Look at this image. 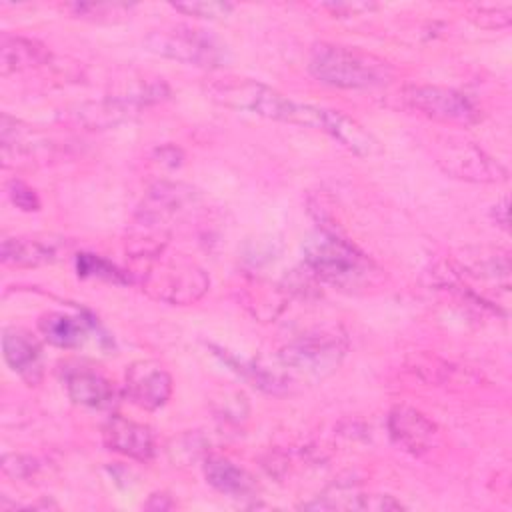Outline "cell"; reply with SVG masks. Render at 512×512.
<instances>
[{
    "mask_svg": "<svg viewBox=\"0 0 512 512\" xmlns=\"http://www.w3.org/2000/svg\"><path fill=\"white\" fill-rule=\"evenodd\" d=\"M344 342L338 336H304L286 344L278 358L282 366L312 378L334 372L344 358Z\"/></svg>",
    "mask_w": 512,
    "mask_h": 512,
    "instance_id": "obj_6",
    "label": "cell"
},
{
    "mask_svg": "<svg viewBox=\"0 0 512 512\" xmlns=\"http://www.w3.org/2000/svg\"><path fill=\"white\" fill-rule=\"evenodd\" d=\"M126 394L136 406L156 410L172 396V376L152 360H138L126 370Z\"/></svg>",
    "mask_w": 512,
    "mask_h": 512,
    "instance_id": "obj_9",
    "label": "cell"
},
{
    "mask_svg": "<svg viewBox=\"0 0 512 512\" xmlns=\"http://www.w3.org/2000/svg\"><path fill=\"white\" fill-rule=\"evenodd\" d=\"M172 8L186 16L208 18V20L226 18L234 10V6L228 2H180V4H172Z\"/></svg>",
    "mask_w": 512,
    "mask_h": 512,
    "instance_id": "obj_25",
    "label": "cell"
},
{
    "mask_svg": "<svg viewBox=\"0 0 512 512\" xmlns=\"http://www.w3.org/2000/svg\"><path fill=\"white\" fill-rule=\"evenodd\" d=\"M400 100L410 110L444 124H472L478 120V108L470 98L452 88L410 84L402 88Z\"/></svg>",
    "mask_w": 512,
    "mask_h": 512,
    "instance_id": "obj_5",
    "label": "cell"
},
{
    "mask_svg": "<svg viewBox=\"0 0 512 512\" xmlns=\"http://www.w3.org/2000/svg\"><path fill=\"white\" fill-rule=\"evenodd\" d=\"M38 328L50 344L60 348H76L88 340L92 324L82 316L52 312L40 318Z\"/></svg>",
    "mask_w": 512,
    "mask_h": 512,
    "instance_id": "obj_18",
    "label": "cell"
},
{
    "mask_svg": "<svg viewBox=\"0 0 512 512\" xmlns=\"http://www.w3.org/2000/svg\"><path fill=\"white\" fill-rule=\"evenodd\" d=\"M208 94L212 100L226 108L256 114L268 120L296 124L300 110V102H294L278 90L248 78L214 80L208 86Z\"/></svg>",
    "mask_w": 512,
    "mask_h": 512,
    "instance_id": "obj_4",
    "label": "cell"
},
{
    "mask_svg": "<svg viewBox=\"0 0 512 512\" xmlns=\"http://www.w3.org/2000/svg\"><path fill=\"white\" fill-rule=\"evenodd\" d=\"M70 252L66 238L48 236H14L2 242V262L18 268L54 264Z\"/></svg>",
    "mask_w": 512,
    "mask_h": 512,
    "instance_id": "obj_10",
    "label": "cell"
},
{
    "mask_svg": "<svg viewBox=\"0 0 512 512\" xmlns=\"http://www.w3.org/2000/svg\"><path fill=\"white\" fill-rule=\"evenodd\" d=\"M8 196L24 212H36L40 208V200H38L36 192L22 180H10Z\"/></svg>",
    "mask_w": 512,
    "mask_h": 512,
    "instance_id": "obj_26",
    "label": "cell"
},
{
    "mask_svg": "<svg viewBox=\"0 0 512 512\" xmlns=\"http://www.w3.org/2000/svg\"><path fill=\"white\" fill-rule=\"evenodd\" d=\"M214 354L220 356L222 362H226L234 372H238L244 380H248L252 386L264 390V392H278L280 388L286 386L284 378H280L278 374H272V372H266L264 368L252 364V362H246L242 358H236L232 356L228 350H222V348H216L212 346Z\"/></svg>",
    "mask_w": 512,
    "mask_h": 512,
    "instance_id": "obj_21",
    "label": "cell"
},
{
    "mask_svg": "<svg viewBox=\"0 0 512 512\" xmlns=\"http://www.w3.org/2000/svg\"><path fill=\"white\" fill-rule=\"evenodd\" d=\"M304 260L318 278L338 288L362 284L372 270L362 252L328 232H316L304 242Z\"/></svg>",
    "mask_w": 512,
    "mask_h": 512,
    "instance_id": "obj_2",
    "label": "cell"
},
{
    "mask_svg": "<svg viewBox=\"0 0 512 512\" xmlns=\"http://www.w3.org/2000/svg\"><path fill=\"white\" fill-rule=\"evenodd\" d=\"M50 50L38 40L24 36H4L0 44V72L8 76L12 72H22L48 64Z\"/></svg>",
    "mask_w": 512,
    "mask_h": 512,
    "instance_id": "obj_15",
    "label": "cell"
},
{
    "mask_svg": "<svg viewBox=\"0 0 512 512\" xmlns=\"http://www.w3.org/2000/svg\"><path fill=\"white\" fill-rule=\"evenodd\" d=\"M438 164L446 174L470 182H500L508 176L498 160L466 140H450L440 150Z\"/></svg>",
    "mask_w": 512,
    "mask_h": 512,
    "instance_id": "obj_8",
    "label": "cell"
},
{
    "mask_svg": "<svg viewBox=\"0 0 512 512\" xmlns=\"http://www.w3.org/2000/svg\"><path fill=\"white\" fill-rule=\"evenodd\" d=\"M0 142H2V158L8 164L32 160L42 154L44 148L50 146L40 134L32 132L28 126H22L18 120L10 118L8 114H2V126H0Z\"/></svg>",
    "mask_w": 512,
    "mask_h": 512,
    "instance_id": "obj_16",
    "label": "cell"
},
{
    "mask_svg": "<svg viewBox=\"0 0 512 512\" xmlns=\"http://www.w3.org/2000/svg\"><path fill=\"white\" fill-rule=\"evenodd\" d=\"M306 510H374V512H386V510H402L404 506L394 500L392 496L382 494H354V496H338V498H318L314 502L302 504Z\"/></svg>",
    "mask_w": 512,
    "mask_h": 512,
    "instance_id": "obj_20",
    "label": "cell"
},
{
    "mask_svg": "<svg viewBox=\"0 0 512 512\" xmlns=\"http://www.w3.org/2000/svg\"><path fill=\"white\" fill-rule=\"evenodd\" d=\"M76 268H78L80 276L104 278V280H110V282H126L124 274L114 264H110L108 260H104L96 254H86V252L78 254L76 256Z\"/></svg>",
    "mask_w": 512,
    "mask_h": 512,
    "instance_id": "obj_23",
    "label": "cell"
},
{
    "mask_svg": "<svg viewBox=\"0 0 512 512\" xmlns=\"http://www.w3.org/2000/svg\"><path fill=\"white\" fill-rule=\"evenodd\" d=\"M470 18L482 28H504L512 22L510 4H480L470 10Z\"/></svg>",
    "mask_w": 512,
    "mask_h": 512,
    "instance_id": "obj_24",
    "label": "cell"
},
{
    "mask_svg": "<svg viewBox=\"0 0 512 512\" xmlns=\"http://www.w3.org/2000/svg\"><path fill=\"white\" fill-rule=\"evenodd\" d=\"M210 286L208 276L194 264L168 262L150 270L144 288L158 300L170 304H192L200 300Z\"/></svg>",
    "mask_w": 512,
    "mask_h": 512,
    "instance_id": "obj_7",
    "label": "cell"
},
{
    "mask_svg": "<svg viewBox=\"0 0 512 512\" xmlns=\"http://www.w3.org/2000/svg\"><path fill=\"white\" fill-rule=\"evenodd\" d=\"M62 380L70 400L80 406L104 410L114 404L116 392L110 380L84 364L66 366L62 372Z\"/></svg>",
    "mask_w": 512,
    "mask_h": 512,
    "instance_id": "obj_12",
    "label": "cell"
},
{
    "mask_svg": "<svg viewBox=\"0 0 512 512\" xmlns=\"http://www.w3.org/2000/svg\"><path fill=\"white\" fill-rule=\"evenodd\" d=\"M204 478L206 482L216 488L218 492L232 496V498H242L254 492V480L252 476L234 464L232 460L224 456H210L204 462Z\"/></svg>",
    "mask_w": 512,
    "mask_h": 512,
    "instance_id": "obj_17",
    "label": "cell"
},
{
    "mask_svg": "<svg viewBox=\"0 0 512 512\" xmlns=\"http://www.w3.org/2000/svg\"><path fill=\"white\" fill-rule=\"evenodd\" d=\"M72 16L92 22H118L130 16L134 10L132 4L126 2H74L64 6Z\"/></svg>",
    "mask_w": 512,
    "mask_h": 512,
    "instance_id": "obj_22",
    "label": "cell"
},
{
    "mask_svg": "<svg viewBox=\"0 0 512 512\" xmlns=\"http://www.w3.org/2000/svg\"><path fill=\"white\" fill-rule=\"evenodd\" d=\"M2 354L6 364L20 378L36 382L42 372V350L26 330L10 326L2 332Z\"/></svg>",
    "mask_w": 512,
    "mask_h": 512,
    "instance_id": "obj_14",
    "label": "cell"
},
{
    "mask_svg": "<svg viewBox=\"0 0 512 512\" xmlns=\"http://www.w3.org/2000/svg\"><path fill=\"white\" fill-rule=\"evenodd\" d=\"M134 112H136L134 108L108 96L98 102H88V104L76 106V110L70 112V118L76 124H82L90 130H104V128H112V126L124 122Z\"/></svg>",
    "mask_w": 512,
    "mask_h": 512,
    "instance_id": "obj_19",
    "label": "cell"
},
{
    "mask_svg": "<svg viewBox=\"0 0 512 512\" xmlns=\"http://www.w3.org/2000/svg\"><path fill=\"white\" fill-rule=\"evenodd\" d=\"M144 44L156 56L208 70L224 66L230 58L228 46L218 36L190 26L154 30L146 36Z\"/></svg>",
    "mask_w": 512,
    "mask_h": 512,
    "instance_id": "obj_3",
    "label": "cell"
},
{
    "mask_svg": "<svg viewBox=\"0 0 512 512\" xmlns=\"http://www.w3.org/2000/svg\"><path fill=\"white\" fill-rule=\"evenodd\" d=\"M308 70L316 80L348 90L376 88L394 76L392 66L374 54L324 42L312 48Z\"/></svg>",
    "mask_w": 512,
    "mask_h": 512,
    "instance_id": "obj_1",
    "label": "cell"
},
{
    "mask_svg": "<svg viewBox=\"0 0 512 512\" xmlns=\"http://www.w3.org/2000/svg\"><path fill=\"white\" fill-rule=\"evenodd\" d=\"M2 468L6 474H10L14 478H24V476L32 474L38 468V464H36V460L22 456V454H6L2 458Z\"/></svg>",
    "mask_w": 512,
    "mask_h": 512,
    "instance_id": "obj_27",
    "label": "cell"
},
{
    "mask_svg": "<svg viewBox=\"0 0 512 512\" xmlns=\"http://www.w3.org/2000/svg\"><path fill=\"white\" fill-rule=\"evenodd\" d=\"M492 214H494L496 224L506 230V228H508V198H502V200L494 206Z\"/></svg>",
    "mask_w": 512,
    "mask_h": 512,
    "instance_id": "obj_28",
    "label": "cell"
},
{
    "mask_svg": "<svg viewBox=\"0 0 512 512\" xmlns=\"http://www.w3.org/2000/svg\"><path fill=\"white\" fill-rule=\"evenodd\" d=\"M102 438L110 450L134 460H150L156 450L152 430L122 416H112L104 424Z\"/></svg>",
    "mask_w": 512,
    "mask_h": 512,
    "instance_id": "obj_13",
    "label": "cell"
},
{
    "mask_svg": "<svg viewBox=\"0 0 512 512\" xmlns=\"http://www.w3.org/2000/svg\"><path fill=\"white\" fill-rule=\"evenodd\" d=\"M388 430L396 444L418 456L428 452L438 438L436 424L422 412L408 406L392 408L388 414Z\"/></svg>",
    "mask_w": 512,
    "mask_h": 512,
    "instance_id": "obj_11",
    "label": "cell"
}]
</instances>
